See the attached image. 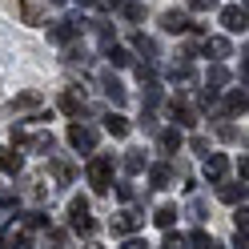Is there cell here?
Here are the masks:
<instances>
[{"label": "cell", "mask_w": 249, "mask_h": 249, "mask_svg": "<svg viewBox=\"0 0 249 249\" xmlns=\"http://www.w3.org/2000/svg\"><path fill=\"white\" fill-rule=\"evenodd\" d=\"M85 173H89L92 193H108V189H113V173H117V161H113V153H92Z\"/></svg>", "instance_id": "cell-1"}, {"label": "cell", "mask_w": 249, "mask_h": 249, "mask_svg": "<svg viewBox=\"0 0 249 249\" xmlns=\"http://www.w3.org/2000/svg\"><path fill=\"white\" fill-rule=\"evenodd\" d=\"M69 225H72V233H81V237H92L97 221H92L89 197H72V201H69Z\"/></svg>", "instance_id": "cell-2"}, {"label": "cell", "mask_w": 249, "mask_h": 249, "mask_svg": "<svg viewBox=\"0 0 249 249\" xmlns=\"http://www.w3.org/2000/svg\"><path fill=\"white\" fill-rule=\"evenodd\" d=\"M85 17H65V20H53L49 24V40H56V44H76L81 40V33H85Z\"/></svg>", "instance_id": "cell-3"}, {"label": "cell", "mask_w": 249, "mask_h": 249, "mask_svg": "<svg viewBox=\"0 0 249 249\" xmlns=\"http://www.w3.org/2000/svg\"><path fill=\"white\" fill-rule=\"evenodd\" d=\"M69 145L76 149V153H97V129L92 124H69Z\"/></svg>", "instance_id": "cell-4"}, {"label": "cell", "mask_w": 249, "mask_h": 249, "mask_svg": "<svg viewBox=\"0 0 249 249\" xmlns=\"http://www.w3.org/2000/svg\"><path fill=\"white\" fill-rule=\"evenodd\" d=\"M108 225H113V233H117V237H133V233L145 225V213H137V209H129V205H124V209H121Z\"/></svg>", "instance_id": "cell-5"}, {"label": "cell", "mask_w": 249, "mask_h": 249, "mask_svg": "<svg viewBox=\"0 0 249 249\" xmlns=\"http://www.w3.org/2000/svg\"><path fill=\"white\" fill-rule=\"evenodd\" d=\"M221 28H225V33H245V28H249L245 0H241V4H229V8H221Z\"/></svg>", "instance_id": "cell-6"}, {"label": "cell", "mask_w": 249, "mask_h": 249, "mask_svg": "<svg viewBox=\"0 0 249 249\" xmlns=\"http://www.w3.org/2000/svg\"><path fill=\"white\" fill-rule=\"evenodd\" d=\"M161 28H165V33H173V36H181V33H189V28H193V20H189V12L169 8V12H161Z\"/></svg>", "instance_id": "cell-7"}, {"label": "cell", "mask_w": 249, "mask_h": 249, "mask_svg": "<svg viewBox=\"0 0 249 249\" xmlns=\"http://www.w3.org/2000/svg\"><path fill=\"white\" fill-rule=\"evenodd\" d=\"M0 249H33V237H28V229L8 225L4 233H0Z\"/></svg>", "instance_id": "cell-8"}, {"label": "cell", "mask_w": 249, "mask_h": 249, "mask_svg": "<svg viewBox=\"0 0 249 249\" xmlns=\"http://www.w3.org/2000/svg\"><path fill=\"white\" fill-rule=\"evenodd\" d=\"M225 173H229V157L225 153H205V181H225Z\"/></svg>", "instance_id": "cell-9"}, {"label": "cell", "mask_w": 249, "mask_h": 249, "mask_svg": "<svg viewBox=\"0 0 249 249\" xmlns=\"http://www.w3.org/2000/svg\"><path fill=\"white\" fill-rule=\"evenodd\" d=\"M221 117H245V85L241 89H229L225 92V105H221Z\"/></svg>", "instance_id": "cell-10"}, {"label": "cell", "mask_w": 249, "mask_h": 249, "mask_svg": "<svg viewBox=\"0 0 249 249\" xmlns=\"http://www.w3.org/2000/svg\"><path fill=\"white\" fill-rule=\"evenodd\" d=\"M101 89H105V97L113 101V105H124V97H129V89H124L113 72H101Z\"/></svg>", "instance_id": "cell-11"}, {"label": "cell", "mask_w": 249, "mask_h": 249, "mask_svg": "<svg viewBox=\"0 0 249 249\" xmlns=\"http://www.w3.org/2000/svg\"><path fill=\"white\" fill-rule=\"evenodd\" d=\"M40 105H44V97L28 89V92H20V97L12 101V108H8V113H40Z\"/></svg>", "instance_id": "cell-12"}, {"label": "cell", "mask_w": 249, "mask_h": 249, "mask_svg": "<svg viewBox=\"0 0 249 249\" xmlns=\"http://www.w3.org/2000/svg\"><path fill=\"white\" fill-rule=\"evenodd\" d=\"M60 113H65V117H81L85 113V92L65 89V97H60Z\"/></svg>", "instance_id": "cell-13"}, {"label": "cell", "mask_w": 249, "mask_h": 249, "mask_svg": "<svg viewBox=\"0 0 249 249\" xmlns=\"http://www.w3.org/2000/svg\"><path fill=\"white\" fill-rule=\"evenodd\" d=\"M169 113H173V129H193V124H197V113H193L189 105L169 101Z\"/></svg>", "instance_id": "cell-14"}, {"label": "cell", "mask_w": 249, "mask_h": 249, "mask_svg": "<svg viewBox=\"0 0 249 249\" xmlns=\"http://www.w3.org/2000/svg\"><path fill=\"white\" fill-rule=\"evenodd\" d=\"M169 181H173V165H169V161L149 165V185H153V189H169Z\"/></svg>", "instance_id": "cell-15"}, {"label": "cell", "mask_w": 249, "mask_h": 249, "mask_svg": "<svg viewBox=\"0 0 249 249\" xmlns=\"http://www.w3.org/2000/svg\"><path fill=\"white\" fill-rule=\"evenodd\" d=\"M217 197L225 205H237V201H245V185L241 181H217Z\"/></svg>", "instance_id": "cell-16"}, {"label": "cell", "mask_w": 249, "mask_h": 249, "mask_svg": "<svg viewBox=\"0 0 249 249\" xmlns=\"http://www.w3.org/2000/svg\"><path fill=\"white\" fill-rule=\"evenodd\" d=\"M201 49H205V56H213V60L233 56V49H229V40H225V36H205V40H201Z\"/></svg>", "instance_id": "cell-17"}, {"label": "cell", "mask_w": 249, "mask_h": 249, "mask_svg": "<svg viewBox=\"0 0 249 249\" xmlns=\"http://www.w3.org/2000/svg\"><path fill=\"white\" fill-rule=\"evenodd\" d=\"M181 129H173V124H169V129H161L157 133V145H161V153H181Z\"/></svg>", "instance_id": "cell-18"}, {"label": "cell", "mask_w": 249, "mask_h": 249, "mask_svg": "<svg viewBox=\"0 0 249 249\" xmlns=\"http://www.w3.org/2000/svg\"><path fill=\"white\" fill-rule=\"evenodd\" d=\"M0 169H4L8 177H17L20 169H24V161H20V153H17V149H8V145H0Z\"/></svg>", "instance_id": "cell-19"}, {"label": "cell", "mask_w": 249, "mask_h": 249, "mask_svg": "<svg viewBox=\"0 0 249 249\" xmlns=\"http://www.w3.org/2000/svg\"><path fill=\"white\" fill-rule=\"evenodd\" d=\"M49 165H53V177H56V185H72L76 169H72V161H69V157H53Z\"/></svg>", "instance_id": "cell-20"}, {"label": "cell", "mask_w": 249, "mask_h": 249, "mask_svg": "<svg viewBox=\"0 0 249 249\" xmlns=\"http://www.w3.org/2000/svg\"><path fill=\"white\" fill-rule=\"evenodd\" d=\"M185 249H225V245H221V241H213L205 229H193L189 237H185Z\"/></svg>", "instance_id": "cell-21"}, {"label": "cell", "mask_w": 249, "mask_h": 249, "mask_svg": "<svg viewBox=\"0 0 249 249\" xmlns=\"http://www.w3.org/2000/svg\"><path fill=\"white\" fill-rule=\"evenodd\" d=\"M225 85H229V69H225V65H213V69L205 72V89H209V92H221Z\"/></svg>", "instance_id": "cell-22"}, {"label": "cell", "mask_w": 249, "mask_h": 249, "mask_svg": "<svg viewBox=\"0 0 249 249\" xmlns=\"http://www.w3.org/2000/svg\"><path fill=\"white\" fill-rule=\"evenodd\" d=\"M101 53L108 56V65H117V69H129V65H133V53H129V49H121V44H105Z\"/></svg>", "instance_id": "cell-23"}, {"label": "cell", "mask_w": 249, "mask_h": 249, "mask_svg": "<svg viewBox=\"0 0 249 249\" xmlns=\"http://www.w3.org/2000/svg\"><path fill=\"white\" fill-rule=\"evenodd\" d=\"M24 145L33 149V153H44V157H49V153L56 149V137H53V133H36V137H28Z\"/></svg>", "instance_id": "cell-24"}, {"label": "cell", "mask_w": 249, "mask_h": 249, "mask_svg": "<svg viewBox=\"0 0 249 249\" xmlns=\"http://www.w3.org/2000/svg\"><path fill=\"white\" fill-rule=\"evenodd\" d=\"M20 20L24 24H44V8L36 0H20Z\"/></svg>", "instance_id": "cell-25"}, {"label": "cell", "mask_w": 249, "mask_h": 249, "mask_svg": "<svg viewBox=\"0 0 249 249\" xmlns=\"http://www.w3.org/2000/svg\"><path fill=\"white\" fill-rule=\"evenodd\" d=\"M105 129L113 133V137H129V129H133V124H129V117H121V113H108V117H105Z\"/></svg>", "instance_id": "cell-26"}, {"label": "cell", "mask_w": 249, "mask_h": 249, "mask_svg": "<svg viewBox=\"0 0 249 249\" xmlns=\"http://www.w3.org/2000/svg\"><path fill=\"white\" fill-rule=\"evenodd\" d=\"M145 149H129L124 153V173H145Z\"/></svg>", "instance_id": "cell-27"}, {"label": "cell", "mask_w": 249, "mask_h": 249, "mask_svg": "<svg viewBox=\"0 0 249 249\" xmlns=\"http://www.w3.org/2000/svg\"><path fill=\"white\" fill-rule=\"evenodd\" d=\"M169 81H173V85H193V65H189V60L173 65V69H169Z\"/></svg>", "instance_id": "cell-28"}, {"label": "cell", "mask_w": 249, "mask_h": 249, "mask_svg": "<svg viewBox=\"0 0 249 249\" xmlns=\"http://www.w3.org/2000/svg\"><path fill=\"white\" fill-rule=\"evenodd\" d=\"M133 49H137V53H145V60H157V40L145 36V33H137V36H133Z\"/></svg>", "instance_id": "cell-29"}, {"label": "cell", "mask_w": 249, "mask_h": 249, "mask_svg": "<svg viewBox=\"0 0 249 249\" xmlns=\"http://www.w3.org/2000/svg\"><path fill=\"white\" fill-rule=\"evenodd\" d=\"M141 85H145V97H141V101H145V108H157V105H161V97H165L161 85H157V76H153V81H141Z\"/></svg>", "instance_id": "cell-30"}, {"label": "cell", "mask_w": 249, "mask_h": 249, "mask_svg": "<svg viewBox=\"0 0 249 249\" xmlns=\"http://www.w3.org/2000/svg\"><path fill=\"white\" fill-rule=\"evenodd\" d=\"M177 217H181V213H177V205H161L157 213H153V221H157L161 229H173V225H177Z\"/></svg>", "instance_id": "cell-31"}, {"label": "cell", "mask_w": 249, "mask_h": 249, "mask_svg": "<svg viewBox=\"0 0 249 249\" xmlns=\"http://www.w3.org/2000/svg\"><path fill=\"white\" fill-rule=\"evenodd\" d=\"M121 17L133 20V24H141V20H145V4H141V0H124V4H121Z\"/></svg>", "instance_id": "cell-32"}, {"label": "cell", "mask_w": 249, "mask_h": 249, "mask_svg": "<svg viewBox=\"0 0 249 249\" xmlns=\"http://www.w3.org/2000/svg\"><path fill=\"white\" fill-rule=\"evenodd\" d=\"M40 249H69V233H65V229H49Z\"/></svg>", "instance_id": "cell-33"}, {"label": "cell", "mask_w": 249, "mask_h": 249, "mask_svg": "<svg viewBox=\"0 0 249 249\" xmlns=\"http://www.w3.org/2000/svg\"><path fill=\"white\" fill-rule=\"evenodd\" d=\"M20 205V197H17V189H0V221H4V217L12 213Z\"/></svg>", "instance_id": "cell-34"}, {"label": "cell", "mask_w": 249, "mask_h": 249, "mask_svg": "<svg viewBox=\"0 0 249 249\" xmlns=\"http://www.w3.org/2000/svg\"><path fill=\"white\" fill-rule=\"evenodd\" d=\"M24 229H49V213L44 209H28L24 213Z\"/></svg>", "instance_id": "cell-35"}, {"label": "cell", "mask_w": 249, "mask_h": 249, "mask_svg": "<svg viewBox=\"0 0 249 249\" xmlns=\"http://www.w3.org/2000/svg\"><path fill=\"white\" fill-rule=\"evenodd\" d=\"M65 65H89V53L81 44H65Z\"/></svg>", "instance_id": "cell-36"}, {"label": "cell", "mask_w": 249, "mask_h": 249, "mask_svg": "<svg viewBox=\"0 0 249 249\" xmlns=\"http://www.w3.org/2000/svg\"><path fill=\"white\" fill-rule=\"evenodd\" d=\"M44 193H49V189H44V177H40V173L28 177V197H33V201H44Z\"/></svg>", "instance_id": "cell-37"}, {"label": "cell", "mask_w": 249, "mask_h": 249, "mask_svg": "<svg viewBox=\"0 0 249 249\" xmlns=\"http://www.w3.org/2000/svg\"><path fill=\"white\" fill-rule=\"evenodd\" d=\"M217 137H221V141H237V124L233 121H217Z\"/></svg>", "instance_id": "cell-38"}, {"label": "cell", "mask_w": 249, "mask_h": 249, "mask_svg": "<svg viewBox=\"0 0 249 249\" xmlns=\"http://www.w3.org/2000/svg\"><path fill=\"white\" fill-rule=\"evenodd\" d=\"M233 225H237V233H249V209H245V201H241V209L233 213Z\"/></svg>", "instance_id": "cell-39"}, {"label": "cell", "mask_w": 249, "mask_h": 249, "mask_svg": "<svg viewBox=\"0 0 249 249\" xmlns=\"http://www.w3.org/2000/svg\"><path fill=\"white\" fill-rule=\"evenodd\" d=\"M117 197L124 201V205H129V201L137 197V189H133V181H117Z\"/></svg>", "instance_id": "cell-40"}, {"label": "cell", "mask_w": 249, "mask_h": 249, "mask_svg": "<svg viewBox=\"0 0 249 249\" xmlns=\"http://www.w3.org/2000/svg\"><path fill=\"white\" fill-rule=\"evenodd\" d=\"M141 129H145V133H161V124H157V117H153V108H145V113H141Z\"/></svg>", "instance_id": "cell-41"}, {"label": "cell", "mask_w": 249, "mask_h": 249, "mask_svg": "<svg viewBox=\"0 0 249 249\" xmlns=\"http://www.w3.org/2000/svg\"><path fill=\"white\" fill-rule=\"evenodd\" d=\"M165 249H185V237L173 233V229H165Z\"/></svg>", "instance_id": "cell-42"}, {"label": "cell", "mask_w": 249, "mask_h": 249, "mask_svg": "<svg viewBox=\"0 0 249 249\" xmlns=\"http://www.w3.org/2000/svg\"><path fill=\"white\" fill-rule=\"evenodd\" d=\"M124 0H92V8H101V12H121Z\"/></svg>", "instance_id": "cell-43"}, {"label": "cell", "mask_w": 249, "mask_h": 249, "mask_svg": "<svg viewBox=\"0 0 249 249\" xmlns=\"http://www.w3.org/2000/svg\"><path fill=\"white\" fill-rule=\"evenodd\" d=\"M189 213H193V221H205V201H193Z\"/></svg>", "instance_id": "cell-44"}, {"label": "cell", "mask_w": 249, "mask_h": 249, "mask_svg": "<svg viewBox=\"0 0 249 249\" xmlns=\"http://www.w3.org/2000/svg\"><path fill=\"white\" fill-rule=\"evenodd\" d=\"M189 145H193V153H201V157H205V153H209V141H205V137H193Z\"/></svg>", "instance_id": "cell-45"}, {"label": "cell", "mask_w": 249, "mask_h": 249, "mask_svg": "<svg viewBox=\"0 0 249 249\" xmlns=\"http://www.w3.org/2000/svg\"><path fill=\"white\" fill-rule=\"evenodd\" d=\"M8 141H12V145H24V141H28V133H24V129H12V133H8Z\"/></svg>", "instance_id": "cell-46"}, {"label": "cell", "mask_w": 249, "mask_h": 249, "mask_svg": "<svg viewBox=\"0 0 249 249\" xmlns=\"http://www.w3.org/2000/svg\"><path fill=\"white\" fill-rule=\"evenodd\" d=\"M233 249H249V233H233Z\"/></svg>", "instance_id": "cell-47"}, {"label": "cell", "mask_w": 249, "mask_h": 249, "mask_svg": "<svg viewBox=\"0 0 249 249\" xmlns=\"http://www.w3.org/2000/svg\"><path fill=\"white\" fill-rule=\"evenodd\" d=\"M121 249H149V245H145L141 237H124V245H121Z\"/></svg>", "instance_id": "cell-48"}, {"label": "cell", "mask_w": 249, "mask_h": 249, "mask_svg": "<svg viewBox=\"0 0 249 249\" xmlns=\"http://www.w3.org/2000/svg\"><path fill=\"white\" fill-rule=\"evenodd\" d=\"M189 8H197V12H205V8H213V0H185Z\"/></svg>", "instance_id": "cell-49"}, {"label": "cell", "mask_w": 249, "mask_h": 249, "mask_svg": "<svg viewBox=\"0 0 249 249\" xmlns=\"http://www.w3.org/2000/svg\"><path fill=\"white\" fill-rule=\"evenodd\" d=\"M237 177H241V185H245V181H249V161H245V157H241V161H237Z\"/></svg>", "instance_id": "cell-50"}, {"label": "cell", "mask_w": 249, "mask_h": 249, "mask_svg": "<svg viewBox=\"0 0 249 249\" xmlns=\"http://www.w3.org/2000/svg\"><path fill=\"white\" fill-rule=\"evenodd\" d=\"M89 249H105V245H97V241H89Z\"/></svg>", "instance_id": "cell-51"}, {"label": "cell", "mask_w": 249, "mask_h": 249, "mask_svg": "<svg viewBox=\"0 0 249 249\" xmlns=\"http://www.w3.org/2000/svg\"><path fill=\"white\" fill-rule=\"evenodd\" d=\"M53 4H69V0H53Z\"/></svg>", "instance_id": "cell-52"}]
</instances>
